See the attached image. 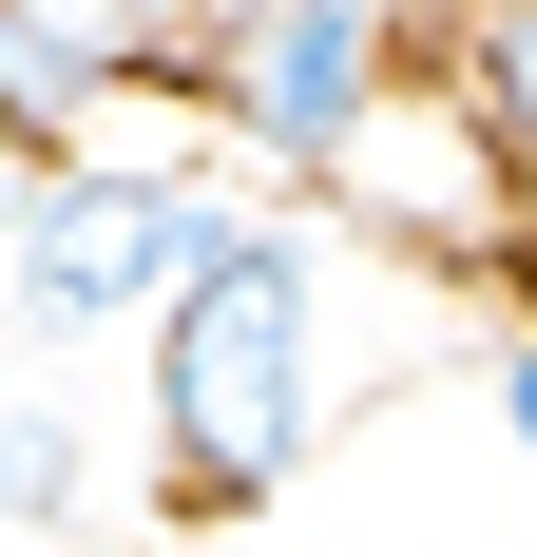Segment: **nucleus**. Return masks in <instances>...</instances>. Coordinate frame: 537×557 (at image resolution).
Wrapping results in <instances>:
<instances>
[{"mask_svg": "<svg viewBox=\"0 0 537 557\" xmlns=\"http://www.w3.org/2000/svg\"><path fill=\"white\" fill-rule=\"evenodd\" d=\"M346 443V231L268 212L154 308V481L173 519H268Z\"/></svg>", "mask_w": 537, "mask_h": 557, "instance_id": "obj_1", "label": "nucleus"}, {"mask_svg": "<svg viewBox=\"0 0 537 557\" xmlns=\"http://www.w3.org/2000/svg\"><path fill=\"white\" fill-rule=\"evenodd\" d=\"M250 193H212V173H154V154H39L20 173V231H0V308L39 346H97V327H154L173 288L212 270V250H250Z\"/></svg>", "mask_w": 537, "mask_h": 557, "instance_id": "obj_2", "label": "nucleus"}, {"mask_svg": "<svg viewBox=\"0 0 537 557\" xmlns=\"http://www.w3.org/2000/svg\"><path fill=\"white\" fill-rule=\"evenodd\" d=\"M192 97H212L230 154H268L288 193H326L346 135L403 97V0H230V39H212Z\"/></svg>", "mask_w": 537, "mask_h": 557, "instance_id": "obj_3", "label": "nucleus"}, {"mask_svg": "<svg viewBox=\"0 0 537 557\" xmlns=\"http://www.w3.org/2000/svg\"><path fill=\"white\" fill-rule=\"evenodd\" d=\"M326 193H346L365 231H403V250H461V270L537 231V173L499 154L480 115H461V77H403V97L346 135V173H326Z\"/></svg>", "mask_w": 537, "mask_h": 557, "instance_id": "obj_4", "label": "nucleus"}, {"mask_svg": "<svg viewBox=\"0 0 537 557\" xmlns=\"http://www.w3.org/2000/svg\"><path fill=\"white\" fill-rule=\"evenodd\" d=\"M20 20H39L97 97L115 77H212V39H230V0H20Z\"/></svg>", "mask_w": 537, "mask_h": 557, "instance_id": "obj_5", "label": "nucleus"}, {"mask_svg": "<svg viewBox=\"0 0 537 557\" xmlns=\"http://www.w3.org/2000/svg\"><path fill=\"white\" fill-rule=\"evenodd\" d=\"M77 500H97V423L58 385H0V539H58Z\"/></svg>", "mask_w": 537, "mask_h": 557, "instance_id": "obj_6", "label": "nucleus"}, {"mask_svg": "<svg viewBox=\"0 0 537 557\" xmlns=\"http://www.w3.org/2000/svg\"><path fill=\"white\" fill-rule=\"evenodd\" d=\"M461 115L537 173V0H480V20H461Z\"/></svg>", "mask_w": 537, "mask_h": 557, "instance_id": "obj_7", "label": "nucleus"}, {"mask_svg": "<svg viewBox=\"0 0 537 557\" xmlns=\"http://www.w3.org/2000/svg\"><path fill=\"white\" fill-rule=\"evenodd\" d=\"M480 423H499V461H537V327H499V366H480Z\"/></svg>", "mask_w": 537, "mask_h": 557, "instance_id": "obj_8", "label": "nucleus"}, {"mask_svg": "<svg viewBox=\"0 0 537 557\" xmlns=\"http://www.w3.org/2000/svg\"><path fill=\"white\" fill-rule=\"evenodd\" d=\"M20 173H39V135H20V115H0V193H20Z\"/></svg>", "mask_w": 537, "mask_h": 557, "instance_id": "obj_9", "label": "nucleus"}, {"mask_svg": "<svg viewBox=\"0 0 537 557\" xmlns=\"http://www.w3.org/2000/svg\"><path fill=\"white\" fill-rule=\"evenodd\" d=\"M192 557H230V539H192Z\"/></svg>", "mask_w": 537, "mask_h": 557, "instance_id": "obj_10", "label": "nucleus"}]
</instances>
